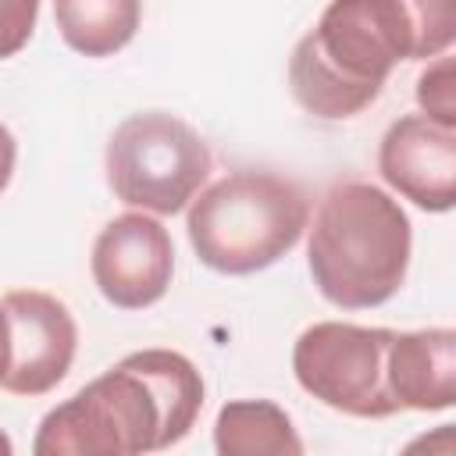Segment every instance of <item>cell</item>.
<instances>
[{
  "instance_id": "cell-1",
  "label": "cell",
  "mask_w": 456,
  "mask_h": 456,
  "mask_svg": "<svg viewBox=\"0 0 456 456\" xmlns=\"http://www.w3.org/2000/svg\"><path fill=\"white\" fill-rule=\"evenodd\" d=\"M452 39V4L335 0L296 43L289 86L306 114L342 121L381 96L399 61L442 57Z\"/></svg>"
},
{
  "instance_id": "cell-2",
  "label": "cell",
  "mask_w": 456,
  "mask_h": 456,
  "mask_svg": "<svg viewBox=\"0 0 456 456\" xmlns=\"http://www.w3.org/2000/svg\"><path fill=\"white\" fill-rule=\"evenodd\" d=\"M203 410V378L175 349L128 353L53 406L32 456H150L178 445Z\"/></svg>"
},
{
  "instance_id": "cell-3",
  "label": "cell",
  "mask_w": 456,
  "mask_h": 456,
  "mask_svg": "<svg viewBox=\"0 0 456 456\" xmlns=\"http://www.w3.org/2000/svg\"><path fill=\"white\" fill-rule=\"evenodd\" d=\"M413 228L399 200L370 182H338L314 214L306 264L317 292L342 310L388 303L410 271Z\"/></svg>"
},
{
  "instance_id": "cell-4",
  "label": "cell",
  "mask_w": 456,
  "mask_h": 456,
  "mask_svg": "<svg viewBox=\"0 0 456 456\" xmlns=\"http://www.w3.org/2000/svg\"><path fill=\"white\" fill-rule=\"evenodd\" d=\"M306 228V192L285 175L253 167L207 185L185 217L196 256L217 274H256L278 264Z\"/></svg>"
},
{
  "instance_id": "cell-5",
  "label": "cell",
  "mask_w": 456,
  "mask_h": 456,
  "mask_svg": "<svg viewBox=\"0 0 456 456\" xmlns=\"http://www.w3.org/2000/svg\"><path fill=\"white\" fill-rule=\"evenodd\" d=\"M107 185L139 214L171 217L185 210L210 178V150L192 125L167 110L125 118L107 139Z\"/></svg>"
},
{
  "instance_id": "cell-6",
  "label": "cell",
  "mask_w": 456,
  "mask_h": 456,
  "mask_svg": "<svg viewBox=\"0 0 456 456\" xmlns=\"http://www.w3.org/2000/svg\"><path fill=\"white\" fill-rule=\"evenodd\" d=\"M392 335V328H363L349 321L310 324L292 346L296 381L303 392L346 417H392L399 413L388 392Z\"/></svg>"
},
{
  "instance_id": "cell-7",
  "label": "cell",
  "mask_w": 456,
  "mask_h": 456,
  "mask_svg": "<svg viewBox=\"0 0 456 456\" xmlns=\"http://www.w3.org/2000/svg\"><path fill=\"white\" fill-rule=\"evenodd\" d=\"M100 296L118 310H146L164 299L175 274V246L167 228L139 210L107 221L89 256Z\"/></svg>"
},
{
  "instance_id": "cell-8",
  "label": "cell",
  "mask_w": 456,
  "mask_h": 456,
  "mask_svg": "<svg viewBox=\"0 0 456 456\" xmlns=\"http://www.w3.org/2000/svg\"><path fill=\"white\" fill-rule=\"evenodd\" d=\"M11 324V367L0 388L14 395H46L64 381L78 349L71 310L39 289H14L4 296Z\"/></svg>"
},
{
  "instance_id": "cell-9",
  "label": "cell",
  "mask_w": 456,
  "mask_h": 456,
  "mask_svg": "<svg viewBox=\"0 0 456 456\" xmlns=\"http://www.w3.org/2000/svg\"><path fill=\"white\" fill-rule=\"evenodd\" d=\"M381 178L413 207L449 214L456 207V132L406 114L388 125L378 146Z\"/></svg>"
},
{
  "instance_id": "cell-10",
  "label": "cell",
  "mask_w": 456,
  "mask_h": 456,
  "mask_svg": "<svg viewBox=\"0 0 456 456\" xmlns=\"http://www.w3.org/2000/svg\"><path fill=\"white\" fill-rule=\"evenodd\" d=\"M388 392L399 410H449L456 403V331H395L388 346Z\"/></svg>"
},
{
  "instance_id": "cell-11",
  "label": "cell",
  "mask_w": 456,
  "mask_h": 456,
  "mask_svg": "<svg viewBox=\"0 0 456 456\" xmlns=\"http://www.w3.org/2000/svg\"><path fill=\"white\" fill-rule=\"evenodd\" d=\"M217 456H303L292 417L271 399H232L214 420Z\"/></svg>"
},
{
  "instance_id": "cell-12",
  "label": "cell",
  "mask_w": 456,
  "mask_h": 456,
  "mask_svg": "<svg viewBox=\"0 0 456 456\" xmlns=\"http://www.w3.org/2000/svg\"><path fill=\"white\" fill-rule=\"evenodd\" d=\"M142 7L135 0H57L53 21L64 43L86 57H110L132 43Z\"/></svg>"
},
{
  "instance_id": "cell-13",
  "label": "cell",
  "mask_w": 456,
  "mask_h": 456,
  "mask_svg": "<svg viewBox=\"0 0 456 456\" xmlns=\"http://www.w3.org/2000/svg\"><path fill=\"white\" fill-rule=\"evenodd\" d=\"M417 103L428 121L456 132V61L449 53L435 57L417 78Z\"/></svg>"
},
{
  "instance_id": "cell-14",
  "label": "cell",
  "mask_w": 456,
  "mask_h": 456,
  "mask_svg": "<svg viewBox=\"0 0 456 456\" xmlns=\"http://www.w3.org/2000/svg\"><path fill=\"white\" fill-rule=\"evenodd\" d=\"M39 4L36 0H0V61L14 57L36 28Z\"/></svg>"
},
{
  "instance_id": "cell-15",
  "label": "cell",
  "mask_w": 456,
  "mask_h": 456,
  "mask_svg": "<svg viewBox=\"0 0 456 456\" xmlns=\"http://www.w3.org/2000/svg\"><path fill=\"white\" fill-rule=\"evenodd\" d=\"M399 456H456V424L428 428L424 435L410 438Z\"/></svg>"
},
{
  "instance_id": "cell-16",
  "label": "cell",
  "mask_w": 456,
  "mask_h": 456,
  "mask_svg": "<svg viewBox=\"0 0 456 456\" xmlns=\"http://www.w3.org/2000/svg\"><path fill=\"white\" fill-rule=\"evenodd\" d=\"M14 160H18V142H14L11 128L0 121V192L7 189V182L14 175Z\"/></svg>"
},
{
  "instance_id": "cell-17",
  "label": "cell",
  "mask_w": 456,
  "mask_h": 456,
  "mask_svg": "<svg viewBox=\"0 0 456 456\" xmlns=\"http://www.w3.org/2000/svg\"><path fill=\"white\" fill-rule=\"evenodd\" d=\"M7 367H11V324H7V314L0 303V385L7 378Z\"/></svg>"
},
{
  "instance_id": "cell-18",
  "label": "cell",
  "mask_w": 456,
  "mask_h": 456,
  "mask_svg": "<svg viewBox=\"0 0 456 456\" xmlns=\"http://www.w3.org/2000/svg\"><path fill=\"white\" fill-rule=\"evenodd\" d=\"M0 456H14V445H11V435L0 428Z\"/></svg>"
}]
</instances>
